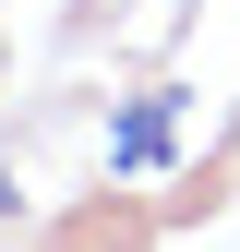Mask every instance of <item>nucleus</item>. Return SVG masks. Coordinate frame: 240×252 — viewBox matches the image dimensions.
<instances>
[{
  "label": "nucleus",
  "mask_w": 240,
  "mask_h": 252,
  "mask_svg": "<svg viewBox=\"0 0 240 252\" xmlns=\"http://www.w3.org/2000/svg\"><path fill=\"white\" fill-rule=\"evenodd\" d=\"M108 156H120V168H156V156H168V96H144L132 120H120V132H108Z\"/></svg>",
  "instance_id": "f257e3e1"
}]
</instances>
